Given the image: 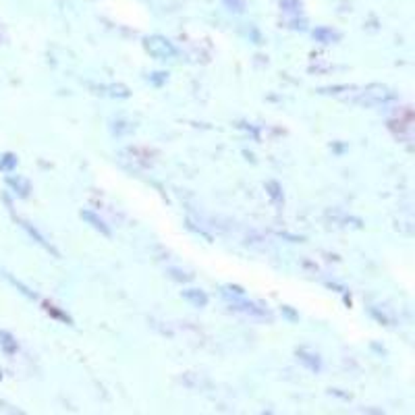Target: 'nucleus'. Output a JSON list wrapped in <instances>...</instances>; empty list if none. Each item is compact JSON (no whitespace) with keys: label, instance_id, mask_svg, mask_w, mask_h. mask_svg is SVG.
I'll return each mask as SVG.
<instances>
[{"label":"nucleus","instance_id":"nucleus-1","mask_svg":"<svg viewBox=\"0 0 415 415\" xmlns=\"http://www.w3.org/2000/svg\"><path fill=\"white\" fill-rule=\"evenodd\" d=\"M143 48L147 50L150 56H154L158 60H166V58L177 56V48L173 46V42L166 40L164 36H147L143 40Z\"/></svg>","mask_w":415,"mask_h":415},{"label":"nucleus","instance_id":"nucleus-2","mask_svg":"<svg viewBox=\"0 0 415 415\" xmlns=\"http://www.w3.org/2000/svg\"><path fill=\"white\" fill-rule=\"evenodd\" d=\"M393 98V92L384 86H369L368 92H364V100H360V104H366V106H374V104H380V102H386Z\"/></svg>","mask_w":415,"mask_h":415},{"label":"nucleus","instance_id":"nucleus-3","mask_svg":"<svg viewBox=\"0 0 415 415\" xmlns=\"http://www.w3.org/2000/svg\"><path fill=\"white\" fill-rule=\"evenodd\" d=\"M297 357H299V362H301L305 368L312 369V371H320V369H322V360L318 357V353H314V351H310V349H299V351H297Z\"/></svg>","mask_w":415,"mask_h":415},{"label":"nucleus","instance_id":"nucleus-4","mask_svg":"<svg viewBox=\"0 0 415 415\" xmlns=\"http://www.w3.org/2000/svg\"><path fill=\"white\" fill-rule=\"evenodd\" d=\"M6 185L19 195V197H27L29 195V191H32V185L27 179H23V177H19V175H8L6 177Z\"/></svg>","mask_w":415,"mask_h":415},{"label":"nucleus","instance_id":"nucleus-5","mask_svg":"<svg viewBox=\"0 0 415 415\" xmlns=\"http://www.w3.org/2000/svg\"><path fill=\"white\" fill-rule=\"evenodd\" d=\"M183 299L191 303L193 308H206L208 305V295L202 289H187L183 291Z\"/></svg>","mask_w":415,"mask_h":415},{"label":"nucleus","instance_id":"nucleus-6","mask_svg":"<svg viewBox=\"0 0 415 415\" xmlns=\"http://www.w3.org/2000/svg\"><path fill=\"white\" fill-rule=\"evenodd\" d=\"M81 218L92 227V229H95V231L100 232V235H104V237H110L112 232H110V229L106 227V223L102 220V218H98L93 212H90V210H81Z\"/></svg>","mask_w":415,"mask_h":415},{"label":"nucleus","instance_id":"nucleus-7","mask_svg":"<svg viewBox=\"0 0 415 415\" xmlns=\"http://www.w3.org/2000/svg\"><path fill=\"white\" fill-rule=\"evenodd\" d=\"M0 349H2L6 355H15L17 349H19L15 336H13L11 332H6V330H0Z\"/></svg>","mask_w":415,"mask_h":415},{"label":"nucleus","instance_id":"nucleus-8","mask_svg":"<svg viewBox=\"0 0 415 415\" xmlns=\"http://www.w3.org/2000/svg\"><path fill=\"white\" fill-rule=\"evenodd\" d=\"M21 227H23L25 231L29 232V237H32V239H36V243H38V245H42V247H44L46 251H52V253H54V256L58 258V251H56V249H54V247H52V245L48 243L46 239H44V237H42L40 232L36 231V229H34V227L29 225V223H25V220H21Z\"/></svg>","mask_w":415,"mask_h":415},{"label":"nucleus","instance_id":"nucleus-9","mask_svg":"<svg viewBox=\"0 0 415 415\" xmlns=\"http://www.w3.org/2000/svg\"><path fill=\"white\" fill-rule=\"evenodd\" d=\"M314 38H316L318 42H322V44H330L332 40H338V34H334L330 27H318V29L314 32Z\"/></svg>","mask_w":415,"mask_h":415},{"label":"nucleus","instance_id":"nucleus-10","mask_svg":"<svg viewBox=\"0 0 415 415\" xmlns=\"http://www.w3.org/2000/svg\"><path fill=\"white\" fill-rule=\"evenodd\" d=\"M232 308L235 310H241L249 316H264V312L260 308H256L253 303H247V301H232Z\"/></svg>","mask_w":415,"mask_h":415},{"label":"nucleus","instance_id":"nucleus-11","mask_svg":"<svg viewBox=\"0 0 415 415\" xmlns=\"http://www.w3.org/2000/svg\"><path fill=\"white\" fill-rule=\"evenodd\" d=\"M17 169V156L15 154H2L0 156V171L2 173H13Z\"/></svg>","mask_w":415,"mask_h":415},{"label":"nucleus","instance_id":"nucleus-12","mask_svg":"<svg viewBox=\"0 0 415 415\" xmlns=\"http://www.w3.org/2000/svg\"><path fill=\"white\" fill-rule=\"evenodd\" d=\"M46 312H48V314H50V316H54V318H58V320H62V322H67V324L73 322V320H71V318H69L67 314H62V312H60L58 308H54V305H48V303H46Z\"/></svg>","mask_w":415,"mask_h":415},{"label":"nucleus","instance_id":"nucleus-13","mask_svg":"<svg viewBox=\"0 0 415 415\" xmlns=\"http://www.w3.org/2000/svg\"><path fill=\"white\" fill-rule=\"evenodd\" d=\"M266 189H270V191H268V193H270V197H272V199H275V202H280V199H282V197H280V193H278V191H280V187H278V183H275V181H270V183L266 185Z\"/></svg>","mask_w":415,"mask_h":415},{"label":"nucleus","instance_id":"nucleus-14","mask_svg":"<svg viewBox=\"0 0 415 415\" xmlns=\"http://www.w3.org/2000/svg\"><path fill=\"white\" fill-rule=\"evenodd\" d=\"M0 378H2V376H0Z\"/></svg>","mask_w":415,"mask_h":415}]
</instances>
